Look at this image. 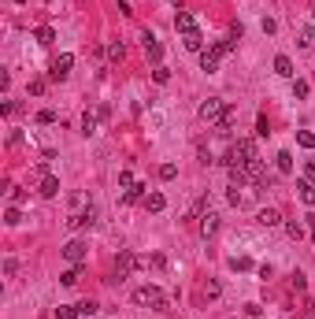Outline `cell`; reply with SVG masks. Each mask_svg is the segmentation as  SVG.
I'll return each mask as SVG.
<instances>
[{"label":"cell","mask_w":315,"mask_h":319,"mask_svg":"<svg viewBox=\"0 0 315 319\" xmlns=\"http://www.w3.org/2000/svg\"><path fill=\"white\" fill-rule=\"evenodd\" d=\"M252 160H260V152H256V141H252V137H238V141L230 145L226 167H248Z\"/></svg>","instance_id":"1"},{"label":"cell","mask_w":315,"mask_h":319,"mask_svg":"<svg viewBox=\"0 0 315 319\" xmlns=\"http://www.w3.org/2000/svg\"><path fill=\"white\" fill-rule=\"evenodd\" d=\"M134 305H145V308L163 312V308H167V297L156 290V286H137V290H134Z\"/></svg>","instance_id":"2"},{"label":"cell","mask_w":315,"mask_h":319,"mask_svg":"<svg viewBox=\"0 0 315 319\" xmlns=\"http://www.w3.org/2000/svg\"><path fill=\"white\" fill-rule=\"evenodd\" d=\"M223 115H226V101L223 97H208V101L200 104V119L204 123H219Z\"/></svg>","instance_id":"3"},{"label":"cell","mask_w":315,"mask_h":319,"mask_svg":"<svg viewBox=\"0 0 315 319\" xmlns=\"http://www.w3.org/2000/svg\"><path fill=\"white\" fill-rule=\"evenodd\" d=\"M71 67H74V56H71V52H59V56L52 59L49 82H63V78H71Z\"/></svg>","instance_id":"4"},{"label":"cell","mask_w":315,"mask_h":319,"mask_svg":"<svg viewBox=\"0 0 315 319\" xmlns=\"http://www.w3.org/2000/svg\"><path fill=\"white\" fill-rule=\"evenodd\" d=\"M137 267H141V260L134 256V252H130V249H119V256H115V278L122 282V278L130 275V271H137Z\"/></svg>","instance_id":"5"},{"label":"cell","mask_w":315,"mask_h":319,"mask_svg":"<svg viewBox=\"0 0 315 319\" xmlns=\"http://www.w3.org/2000/svg\"><path fill=\"white\" fill-rule=\"evenodd\" d=\"M59 252H63V260H71V264H82V260H86V252H89V245L82 242V237H71V242L63 245Z\"/></svg>","instance_id":"6"},{"label":"cell","mask_w":315,"mask_h":319,"mask_svg":"<svg viewBox=\"0 0 315 319\" xmlns=\"http://www.w3.org/2000/svg\"><path fill=\"white\" fill-rule=\"evenodd\" d=\"M141 45H145V56L156 63V67H160V59H163V45H160V37H156L152 30H145V34H141Z\"/></svg>","instance_id":"7"},{"label":"cell","mask_w":315,"mask_h":319,"mask_svg":"<svg viewBox=\"0 0 315 319\" xmlns=\"http://www.w3.org/2000/svg\"><path fill=\"white\" fill-rule=\"evenodd\" d=\"M197 230H200V237H215L219 234V212H204L200 219H197Z\"/></svg>","instance_id":"8"},{"label":"cell","mask_w":315,"mask_h":319,"mask_svg":"<svg viewBox=\"0 0 315 319\" xmlns=\"http://www.w3.org/2000/svg\"><path fill=\"white\" fill-rule=\"evenodd\" d=\"M175 30L185 37V34H193V30H200L197 26V19H193V11H185V8H178V15H175Z\"/></svg>","instance_id":"9"},{"label":"cell","mask_w":315,"mask_h":319,"mask_svg":"<svg viewBox=\"0 0 315 319\" xmlns=\"http://www.w3.org/2000/svg\"><path fill=\"white\" fill-rule=\"evenodd\" d=\"M37 193H41L45 201H52V197L59 193V178H56V174H41V186H37Z\"/></svg>","instance_id":"10"},{"label":"cell","mask_w":315,"mask_h":319,"mask_svg":"<svg viewBox=\"0 0 315 319\" xmlns=\"http://www.w3.org/2000/svg\"><path fill=\"white\" fill-rule=\"evenodd\" d=\"M141 204H145V212H163V208H167V197L160 193V189H149Z\"/></svg>","instance_id":"11"},{"label":"cell","mask_w":315,"mask_h":319,"mask_svg":"<svg viewBox=\"0 0 315 319\" xmlns=\"http://www.w3.org/2000/svg\"><path fill=\"white\" fill-rule=\"evenodd\" d=\"M93 223H97V212L89 208V212H78V215H71V219H67V227H71V230H86V227H93Z\"/></svg>","instance_id":"12"},{"label":"cell","mask_w":315,"mask_h":319,"mask_svg":"<svg viewBox=\"0 0 315 319\" xmlns=\"http://www.w3.org/2000/svg\"><path fill=\"white\" fill-rule=\"evenodd\" d=\"M219 59H223V56H219L215 49H204V52H200V71L215 74V71H219Z\"/></svg>","instance_id":"13"},{"label":"cell","mask_w":315,"mask_h":319,"mask_svg":"<svg viewBox=\"0 0 315 319\" xmlns=\"http://www.w3.org/2000/svg\"><path fill=\"white\" fill-rule=\"evenodd\" d=\"M297 193H301V201L308 204V208H315V182L301 178V182H297Z\"/></svg>","instance_id":"14"},{"label":"cell","mask_w":315,"mask_h":319,"mask_svg":"<svg viewBox=\"0 0 315 319\" xmlns=\"http://www.w3.org/2000/svg\"><path fill=\"white\" fill-rule=\"evenodd\" d=\"M260 227H278V223H282V212L278 208H260Z\"/></svg>","instance_id":"15"},{"label":"cell","mask_w":315,"mask_h":319,"mask_svg":"<svg viewBox=\"0 0 315 319\" xmlns=\"http://www.w3.org/2000/svg\"><path fill=\"white\" fill-rule=\"evenodd\" d=\"M145 193H149V186H145V182H134V186L122 193V201H126V204H134V201H145Z\"/></svg>","instance_id":"16"},{"label":"cell","mask_w":315,"mask_h":319,"mask_svg":"<svg viewBox=\"0 0 315 319\" xmlns=\"http://www.w3.org/2000/svg\"><path fill=\"white\" fill-rule=\"evenodd\" d=\"M97 126H100V115H97V111H86V115H82V134L93 137V134H97Z\"/></svg>","instance_id":"17"},{"label":"cell","mask_w":315,"mask_h":319,"mask_svg":"<svg viewBox=\"0 0 315 319\" xmlns=\"http://www.w3.org/2000/svg\"><path fill=\"white\" fill-rule=\"evenodd\" d=\"M182 45H185L189 52H204V34H200V30H193V34L182 37Z\"/></svg>","instance_id":"18"},{"label":"cell","mask_w":315,"mask_h":319,"mask_svg":"<svg viewBox=\"0 0 315 319\" xmlns=\"http://www.w3.org/2000/svg\"><path fill=\"white\" fill-rule=\"evenodd\" d=\"M275 74L293 78V74H297V71H293V59H289V56H275Z\"/></svg>","instance_id":"19"},{"label":"cell","mask_w":315,"mask_h":319,"mask_svg":"<svg viewBox=\"0 0 315 319\" xmlns=\"http://www.w3.org/2000/svg\"><path fill=\"white\" fill-rule=\"evenodd\" d=\"M59 282H63V286H78V282H82V264H74L71 271H63Z\"/></svg>","instance_id":"20"},{"label":"cell","mask_w":315,"mask_h":319,"mask_svg":"<svg viewBox=\"0 0 315 319\" xmlns=\"http://www.w3.org/2000/svg\"><path fill=\"white\" fill-rule=\"evenodd\" d=\"M275 164H278V171H282V174H289V171H293V152L282 149V152L275 156Z\"/></svg>","instance_id":"21"},{"label":"cell","mask_w":315,"mask_h":319,"mask_svg":"<svg viewBox=\"0 0 315 319\" xmlns=\"http://www.w3.org/2000/svg\"><path fill=\"white\" fill-rule=\"evenodd\" d=\"M34 37H37V45H52V41H56V30H52V26H37Z\"/></svg>","instance_id":"22"},{"label":"cell","mask_w":315,"mask_h":319,"mask_svg":"<svg viewBox=\"0 0 315 319\" xmlns=\"http://www.w3.org/2000/svg\"><path fill=\"white\" fill-rule=\"evenodd\" d=\"M308 93H311V86L304 82V78H293V97L297 101H308Z\"/></svg>","instance_id":"23"},{"label":"cell","mask_w":315,"mask_h":319,"mask_svg":"<svg viewBox=\"0 0 315 319\" xmlns=\"http://www.w3.org/2000/svg\"><path fill=\"white\" fill-rule=\"evenodd\" d=\"M126 56V45L122 41H112V45H108V59H112V63H119Z\"/></svg>","instance_id":"24"},{"label":"cell","mask_w":315,"mask_h":319,"mask_svg":"<svg viewBox=\"0 0 315 319\" xmlns=\"http://www.w3.org/2000/svg\"><path fill=\"white\" fill-rule=\"evenodd\" d=\"M4 223H8V227H19V223H23V212H19V204H11V208L4 212Z\"/></svg>","instance_id":"25"},{"label":"cell","mask_w":315,"mask_h":319,"mask_svg":"<svg viewBox=\"0 0 315 319\" xmlns=\"http://www.w3.org/2000/svg\"><path fill=\"white\" fill-rule=\"evenodd\" d=\"M297 145H301V149H315V134L311 130H301V134H297Z\"/></svg>","instance_id":"26"},{"label":"cell","mask_w":315,"mask_h":319,"mask_svg":"<svg viewBox=\"0 0 315 319\" xmlns=\"http://www.w3.org/2000/svg\"><path fill=\"white\" fill-rule=\"evenodd\" d=\"M230 267H234V271H252L256 264H252L248 256H234V260H230Z\"/></svg>","instance_id":"27"},{"label":"cell","mask_w":315,"mask_h":319,"mask_svg":"<svg viewBox=\"0 0 315 319\" xmlns=\"http://www.w3.org/2000/svg\"><path fill=\"white\" fill-rule=\"evenodd\" d=\"M78 315V305H59L56 308V319H74Z\"/></svg>","instance_id":"28"},{"label":"cell","mask_w":315,"mask_h":319,"mask_svg":"<svg viewBox=\"0 0 315 319\" xmlns=\"http://www.w3.org/2000/svg\"><path fill=\"white\" fill-rule=\"evenodd\" d=\"M37 123H41V126H52V123H56V111H52V108H41V111H37Z\"/></svg>","instance_id":"29"},{"label":"cell","mask_w":315,"mask_h":319,"mask_svg":"<svg viewBox=\"0 0 315 319\" xmlns=\"http://www.w3.org/2000/svg\"><path fill=\"white\" fill-rule=\"evenodd\" d=\"M256 134H260V137H267V134H271V123H267V115H263V111L256 115Z\"/></svg>","instance_id":"30"},{"label":"cell","mask_w":315,"mask_h":319,"mask_svg":"<svg viewBox=\"0 0 315 319\" xmlns=\"http://www.w3.org/2000/svg\"><path fill=\"white\" fill-rule=\"evenodd\" d=\"M286 234L293 237V242H301V237H304V227H301V223H286Z\"/></svg>","instance_id":"31"},{"label":"cell","mask_w":315,"mask_h":319,"mask_svg":"<svg viewBox=\"0 0 315 319\" xmlns=\"http://www.w3.org/2000/svg\"><path fill=\"white\" fill-rule=\"evenodd\" d=\"M97 301H82V305H78V315H97Z\"/></svg>","instance_id":"32"},{"label":"cell","mask_w":315,"mask_h":319,"mask_svg":"<svg viewBox=\"0 0 315 319\" xmlns=\"http://www.w3.org/2000/svg\"><path fill=\"white\" fill-rule=\"evenodd\" d=\"M152 78H156V86H167V82H171V71H167V67H156Z\"/></svg>","instance_id":"33"},{"label":"cell","mask_w":315,"mask_h":319,"mask_svg":"<svg viewBox=\"0 0 315 319\" xmlns=\"http://www.w3.org/2000/svg\"><path fill=\"white\" fill-rule=\"evenodd\" d=\"M175 174H178V167H175V164H163V167H160V178H163V182H171Z\"/></svg>","instance_id":"34"},{"label":"cell","mask_w":315,"mask_h":319,"mask_svg":"<svg viewBox=\"0 0 315 319\" xmlns=\"http://www.w3.org/2000/svg\"><path fill=\"white\" fill-rule=\"evenodd\" d=\"M289 286H293V290H297V293H301V290H304V275H301V271H293V278H289Z\"/></svg>","instance_id":"35"},{"label":"cell","mask_w":315,"mask_h":319,"mask_svg":"<svg viewBox=\"0 0 315 319\" xmlns=\"http://www.w3.org/2000/svg\"><path fill=\"white\" fill-rule=\"evenodd\" d=\"M219 293H223V286H219V282H208V286H204V297H219Z\"/></svg>","instance_id":"36"},{"label":"cell","mask_w":315,"mask_h":319,"mask_svg":"<svg viewBox=\"0 0 315 319\" xmlns=\"http://www.w3.org/2000/svg\"><path fill=\"white\" fill-rule=\"evenodd\" d=\"M212 49H215V52H219V56H226V52H230V49H234V41H215V45H212Z\"/></svg>","instance_id":"37"},{"label":"cell","mask_w":315,"mask_h":319,"mask_svg":"<svg viewBox=\"0 0 315 319\" xmlns=\"http://www.w3.org/2000/svg\"><path fill=\"white\" fill-rule=\"evenodd\" d=\"M45 86H49V82H45V78H37V82H30V93H34V97H41Z\"/></svg>","instance_id":"38"},{"label":"cell","mask_w":315,"mask_h":319,"mask_svg":"<svg viewBox=\"0 0 315 319\" xmlns=\"http://www.w3.org/2000/svg\"><path fill=\"white\" fill-rule=\"evenodd\" d=\"M152 267H156V271L167 267V256H163V252H156V256H152Z\"/></svg>","instance_id":"39"},{"label":"cell","mask_w":315,"mask_h":319,"mask_svg":"<svg viewBox=\"0 0 315 319\" xmlns=\"http://www.w3.org/2000/svg\"><path fill=\"white\" fill-rule=\"evenodd\" d=\"M304 178L315 182V160H308V164H304Z\"/></svg>","instance_id":"40"},{"label":"cell","mask_w":315,"mask_h":319,"mask_svg":"<svg viewBox=\"0 0 315 319\" xmlns=\"http://www.w3.org/2000/svg\"><path fill=\"white\" fill-rule=\"evenodd\" d=\"M23 201H26V193H23V189H15V186H11V204H23Z\"/></svg>","instance_id":"41"},{"label":"cell","mask_w":315,"mask_h":319,"mask_svg":"<svg viewBox=\"0 0 315 319\" xmlns=\"http://www.w3.org/2000/svg\"><path fill=\"white\" fill-rule=\"evenodd\" d=\"M311 37H315V34H308V30H304V34L297 37V45H301V49H308V45H311Z\"/></svg>","instance_id":"42"},{"label":"cell","mask_w":315,"mask_h":319,"mask_svg":"<svg viewBox=\"0 0 315 319\" xmlns=\"http://www.w3.org/2000/svg\"><path fill=\"white\" fill-rule=\"evenodd\" d=\"M311 242H315V227H311Z\"/></svg>","instance_id":"43"},{"label":"cell","mask_w":315,"mask_h":319,"mask_svg":"<svg viewBox=\"0 0 315 319\" xmlns=\"http://www.w3.org/2000/svg\"><path fill=\"white\" fill-rule=\"evenodd\" d=\"M171 4H178V0H171Z\"/></svg>","instance_id":"44"},{"label":"cell","mask_w":315,"mask_h":319,"mask_svg":"<svg viewBox=\"0 0 315 319\" xmlns=\"http://www.w3.org/2000/svg\"><path fill=\"white\" fill-rule=\"evenodd\" d=\"M311 34H315V30H311Z\"/></svg>","instance_id":"45"}]
</instances>
